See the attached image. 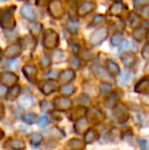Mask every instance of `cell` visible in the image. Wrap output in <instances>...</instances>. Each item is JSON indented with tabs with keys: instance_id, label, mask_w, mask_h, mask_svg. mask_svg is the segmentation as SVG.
Segmentation results:
<instances>
[{
	"instance_id": "cell-1",
	"label": "cell",
	"mask_w": 149,
	"mask_h": 150,
	"mask_svg": "<svg viewBox=\"0 0 149 150\" xmlns=\"http://www.w3.org/2000/svg\"><path fill=\"white\" fill-rule=\"evenodd\" d=\"M113 117L119 122H125L129 119V110L125 105H117L113 109Z\"/></svg>"
},
{
	"instance_id": "cell-2",
	"label": "cell",
	"mask_w": 149,
	"mask_h": 150,
	"mask_svg": "<svg viewBox=\"0 0 149 150\" xmlns=\"http://www.w3.org/2000/svg\"><path fill=\"white\" fill-rule=\"evenodd\" d=\"M54 106L57 110L66 111L73 106V102L71 99L66 98V97H56L54 99Z\"/></svg>"
},
{
	"instance_id": "cell-3",
	"label": "cell",
	"mask_w": 149,
	"mask_h": 150,
	"mask_svg": "<svg viewBox=\"0 0 149 150\" xmlns=\"http://www.w3.org/2000/svg\"><path fill=\"white\" fill-rule=\"evenodd\" d=\"M106 36H107V30L101 28V29H99V30L94 32L93 35L90 38V42H91V44H93V45H96V44L103 41L106 38Z\"/></svg>"
},
{
	"instance_id": "cell-4",
	"label": "cell",
	"mask_w": 149,
	"mask_h": 150,
	"mask_svg": "<svg viewBox=\"0 0 149 150\" xmlns=\"http://www.w3.org/2000/svg\"><path fill=\"white\" fill-rule=\"evenodd\" d=\"M74 129L78 134H82V133H84L88 129V120H86L84 117L78 119L75 122Z\"/></svg>"
},
{
	"instance_id": "cell-5",
	"label": "cell",
	"mask_w": 149,
	"mask_h": 150,
	"mask_svg": "<svg viewBox=\"0 0 149 150\" xmlns=\"http://www.w3.org/2000/svg\"><path fill=\"white\" fill-rule=\"evenodd\" d=\"M135 91L141 94H148L149 93V78H145L136 85Z\"/></svg>"
},
{
	"instance_id": "cell-6",
	"label": "cell",
	"mask_w": 149,
	"mask_h": 150,
	"mask_svg": "<svg viewBox=\"0 0 149 150\" xmlns=\"http://www.w3.org/2000/svg\"><path fill=\"white\" fill-rule=\"evenodd\" d=\"M18 104L20 106L25 107V108H29L34 104V99L31 95L29 94H24L22 96L18 97Z\"/></svg>"
},
{
	"instance_id": "cell-7",
	"label": "cell",
	"mask_w": 149,
	"mask_h": 150,
	"mask_svg": "<svg viewBox=\"0 0 149 150\" xmlns=\"http://www.w3.org/2000/svg\"><path fill=\"white\" fill-rule=\"evenodd\" d=\"M6 144L13 150H24L26 148L25 142L20 139H9V140H7Z\"/></svg>"
},
{
	"instance_id": "cell-8",
	"label": "cell",
	"mask_w": 149,
	"mask_h": 150,
	"mask_svg": "<svg viewBox=\"0 0 149 150\" xmlns=\"http://www.w3.org/2000/svg\"><path fill=\"white\" fill-rule=\"evenodd\" d=\"M74 78H75V71H72V69H66V71L60 73L58 79H59V82H61V83H68V82L72 81Z\"/></svg>"
},
{
	"instance_id": "cell-9",
	"label": "cell",
	"mask_w": 149,
	"mask_h": 150,
	"mask_svg": "<svg viewBox=\"0 0 149 150\" xmlns=\"http://www.w3.org/2000/svg\"><path fill=\"white\" fill-rule=\"evenodd\" d=\"M18 78L16 77L14 74L11 73H4L2 74L1 76V81L3 84H6V85H13L16 81H18Z\"/></svg>"
},
{
	"instance_id": "cell-10",
	"label": "cell",
	"mask_w": 149,
	"mask_h": 150,
	"mask_svg": "<svg viewBox=\"0 0 149 150\" xmlns=\"http://www.w3.org/2000/svg\"><path fill=\"white\" fill-rule=\"evenodd\" d=\"M24 74H25V76L28 78L29 81L33 82V81H35V78H36L37 69L35 67H32V65H27V67H24Z\"/></svg>"
},
{
	"instance_id": "cell-11",
	"label": "cell",
	"mask_w": 149,
	"mask_h": 150,
	"mask_svg": "<svg viewBox=\"0 0 149 150\" xmlns=\"http://www.w3.org/2000/svg\"><path fill=\"white\" fill-rule=\"evenodd\" d=\"M56 88H57V84L54 81H52V80H50V81H47L43 85V87H42V92L45 95H48V94H50V93L54 92V91L56 90Z\"/></svg>"
},
{
	"instance_id": "cell-12",
	"label": "cell",
	"mask_w": 149,
	"mask_h": 150,
	"mask_svg": "<svg viewBox=\"0 0 149 150\" xmlns=\"http://www.w3.org/2000/svg\"><path fill=\"white\" fill-rule=\"evenodd\" d=\"M68 145L72 150H82L85 147V143L81 139H71Z\"/></svg>"
},
{
	"instance_id": "cell-13",
	"label": "cell",
	"mask_w": 149,
	"mask_h": 150,
	"mask_svg": "<svg viewBox=\"0 0 149 150\" xmlns=\"http://www.w3.org/2000/svg\"><path fill=\"white\" fill-rule=\"evenodd\" d=\"M130 78H131V74L128 71H123L121 73V75L119 76V78H117V83L121 86H125L129 83Z\"/></svg>"
},
{
	"instance_id": "cell-14",
	"label": "cell",
	"mask_w": 149,
	"mask_h": 150,
	"mask_svg": "<svg viewBox=\"0 0 149 150\" xmlns=\"http://www.w3.org/2000/svg\"><path fill=\"white\" fill-rule=\"evenodd\" d=\"M98 139V133L94 129H90L85 134V141L87 143H92Z\"/></svg>"
},
{
	"instance_id": "cell-15",
	"label": "cell",
	"mask_w": 149,
	"mask_h": 150,
	"mask_svg": "<svg viewBox=\"0 0 149 150\" xmlns=\"http://www.w3.org/2000/svg\"><path fill=\"white\" fill-rule=\"evenodd\" d=\"M89 115L93 120H100L104 119V115L101 112V110L97 109L96 107H92V108L90 109Z\"/></svg>"
},
{
	"instance_id": "cell-16",
	"label": "cell",
	"mask_w": 149,
	"mask_h": 150,
	"mask_svg": "<svg viewBox=\"0 0 149 150\" xmlns=\"http://www.w3.org/2000/svg\"><path fill=\"white\" fill-rule=\"evenodd\" d=\"M22 14L28 20H34L35 18V13L33 8L30 5H25L22 8Z\"/></svg>"
},
{
	"instance_id": "cell-17",
	"label": "cell",
	"mask_w": 149,
	"mask_h": 150,
	"mask_svg": "<svg viewBox=\"0 0 149 150\" xmlns=\"http://www.w3.org/2000/svg\"><path fill=\"white\" fill-rule=\"evenodd\" d=\"M86 111L87 110H86L85 107H82V106L77 107L74 110V112H73V115H71V119H72V120H77L80 117H83L86 115Z\"/></svg>"
},
{
	"instance_id": "cell-18",
	"label": "cell",
	"mask_w": 149,
	"mask_h": 150,
	"mask_svg": "<svg viewBox=\"0 0 149 150\" xmlns=\"http://www.w3.org/2000/svg\"><path fill=\"white\" fill-rule=\"evenodd\" d=\"M20 88L18 87V86H13V87H11L8 90L7 99H9V100H14V99H16V97L20 95Z\"/></svg>"
},
{
	"instance_id": "cell-19",
	"label": "cell",
	"mask_w": 149,
	"mask_h": 150,
	"mask_svg": "<svg viewBox=\"0 0 149 150\" xmlns=\"http://www.w3.org/2000/svg\"><path fill=\"white\" fill-rule=\"evenodd\" d=\"M40 108H41V110L44 111V112H49V111L53 110L54 106L51 102H49V101L43 100L40 102Z\"/></svg>"
},
{
	"instance_id": "cell-20",
	"label": "cell",
	"mask_w": 149,
	"mask_h": 150,
	"mask_svg": "<svg viewBox=\"0 0 149 150\" xmlns=\"http://www.w3.org/2000/svg\"><path fill=\"white\" fill-rule=\"evenodd\" d=\"M94 3H91V2H85L81 5L80 7V13L81 14H86L87 12L91 11L92 9L94 8Z\"/></svg>"
},
{
	"instance_id": "cell-21",
	"label": "cell",
	"mask_w": 149,
	"mask_h": 150,
	"mask_svg": "<svg viewBox=\"0 0 149 150\" xmlns=\"http://www.w3.org/2000/svg\"><path fill=\"white\" fill-rule=\"evenodd\" d=\"M42 139H43V137H42V135L40 134V133H33L32 135H31V138H30V141H31V144L34 145V146H37V145H39L40 143H41Z\"/></svg>"
},
{
	"instance_id": "cell-22",
	"label": "cell",
	"mask_w": 149,
	"mask_h": 150,
	"mask_svg": "<svg viewBox=\"0 0 149 150\" xmlns=\"http://www.w3.org/2000/svg\"><path fill=\"white\" fill-rule=\"evenodd\" d=\"M121 61H123L124 64L127 65V67H133L134 63H135V57H134V55H132V54H126L125 56H123Z\"/></svg>"
},
{
	"instance_id": "cell-23",
	"label": "cell",
	"mask_w": 149,
	"mask_h": 150,
	"mask_svg": "<svg viewBox=\"0 0 149 150\" xmlns=\"http://www.w3.org/2000/svg\"><path fill=\"white\" fill-rule=\"evenodd\" d=\"M107 71H109L112 75H117L119 71V69L117 63H114L112 60H107Z\"/></svg>"
},
{
	"instance_id": "cell-24",
	"label": "cell",
	"mask_w": 149,
	"mask_h": 150,
	"mask_svg": "<svg viewBox=\"0 0 149 150\" xmlns=\"http://www.w3.org/2000/svg\"><path fill=\"white\" fill-rule=\"evenodd\" d=\"M74 91L75 89L72 85H64V86H61L59 89V92L61 93L62 95H66V96H68V95L73 94Z\"/></svg>"
},
{
	"instance_id": "cell-25",
	"label": "cell",
	"mask_w": 149,
	"mask_h": 150,
	"mask_svg": "<svg viewBox=\"0 0 149 150\" xmlns=\"http://www.w3.org/2000/svg\"><path fill=\"white\" fill-rule=\"evenodd\" d=\"M36 115L35 113H27L23 117V120H24L26 124H29V125H32L36 122Z\"/></svg>"
},
{
	"instance_id": "cell-26",
	"label": "cell",
	"mask_w": 149,
	"mask_h": 150,
	"mask_svg": "<svg viewBox=\"0 0 149 150\" xmlns=\"http://www.w3.org/2000/svg\"><path fill=\"white\" fill-rule=\"evenodd\" d=\"M95 75L97 76L98 78H101V79H105V78L108 77V74L106 73V71L101 67H98L95 69Z\"/></svg>"
},
{
	"instance_id": "cell-27",
	"label": "cell",
	"mask_w": 149,
	"mask_h": 150,
	"mask_svg": "<svg viewBox=\"0 0 149 150\" xmlns=\"http://www.w3.org/2000/svg\"><path fill=\"white\" fill-rule=\"evenodd\" d=\"M99 89L102 94H108L110 92V90H112V86L107 83H101L99 86Z\"/></svg>"
},
{
	"instance_id": "cell-28",
	"label": "cell",
	"mask_w": 149,
	"mask_h": 150,
	"mask_svg": "<svg viewBox=\"0 0 149 150\" xmlns=\"http://www.w3.org/2000/svg\"><path fill=\"white\" fill-rule=\"evenodd\" d=\"M117 95L112 94L107 98V100H106V104H107V106H109V107L114 106V104L117 103Z\"/></svg>"
},
{
	"instance_id": "cell-29",
	"label": "cell",
	"mask_w": 149,
	"mask_h": 150,
	"mask_svg": "<svg viewBox=\"0 0 149 150\" xmlns=\"http://www.w3.org/2000/svg\"><path fill=\"white\" fill-rule=\"evenodd\" d=\"M121 42V35L119 33H115L114 35H113L112 39V45H119V43Z\"/></svg>"
},
{
	"instance_id": "cell-30",
	"label": "cell",
	"mask_w": 149,
	"mask_h": 150,
	"mask_svg": "<svg viewBox=\"0 0 149 150\" xmlns=\"http://www.w3.org/2000/svg\"><path fill=\"white\" fill-rule=\"evenodd\" d=\"M40 63H41V65H42V67H47L48 65H49V63H50V59H49V57L48 56H46V55H44L43 57L41 58V60H40Z\"/></svg>"
},
{
	"instance_id": "cell-31",
	"label": "cell",
	"mask_w": 149,
	"mask_h": 150,
	"mask_svg": "<svg viewBox=\"0 0 149 150\" xmlns=\"http://www.w3.org/2000/svg\"><path fill=\"white\" fill-rule=\"evenodd\" d=\"M38 125H39V127H46L48 125V119L47 117H45V115H43V117H41L39 120H38Z\"/></svg>"
},
{
	"instance_id": "cell-32",
	"label": "cell",
	"mask_w": 149,
	"mask_h": 150,
	"mask_svg": "<svg viewBox=\"0 0 149 150\" xmlns=\"http://www.w3.org/2000/svg\"><path fill=\"white\" fill-rule=\"evenodd\" d=\"M139 144H140V147H141L142 149H148V143L145 139H140Z\"/></svg>"
},
{
	"instance_id": "cell-33",
	"label": "cell",
	"mask_w": 149,
	"mask_h": 150,
	"mask_svg": "<svg viewBox=\"0 0 149 150\" xmlns=\"http://www.w3.org/2000/svg\"><path fill=\"white\" fill-rule=\"evenodd\" d=\"M130 46H131L130 42L127 41V40H124V41H123V45H121V47L119 48V52H121L123 50H125V49H127V48H129Z\"/></svg>"
},
{
	"instance_id": "cell-34",
	"label": "cell",
	"mask_w": 149,
	"mask_h": 150,
	"mask_svg": "<svg viewBox=\"0 0 149 150\" xmlns=\"http://www.w3.org/2000/svg\"><path fill=\"white\" fill-rule=\"evenodd\" d=\"M79 100L81 101V102H83L84 104H88V103H89V98H88L86 95H81V96L79 97Z\"/></svg>"
},
{
	"instance_id": "cell-35",
	"label": "cell",
	"mask_w": 149,
	"mask_h": 150,
	"mask_svg": "<svg viewBox=\"0 0 149 150\" xmlns=\"http://www.w3.org/2000/svg\"><path fill=\"white\" fill-rule=\"evenodd\" d=\"M0 89H1V97H5V95H7L8 93V88L5 87L4 85H1Z\"/></svg>"
},
{
	"instance_id": "cell-36",
	"label": "cell",
	"mask_w": 149,
	"mask_h": 150,
	"mask_svg": "<svg viewBox=\"0 0 149 150\" xmlns=\"http://www.w3.org/2000/svg\"><path fill=\"white\" fill-rule=\"evenodd\" d=\"M71 64L73 67H79V59L77 57H73L72 60H71Z\"/></svg>"
},
{
	"instance_id": "cell-37",
	"label": "cell",
	"mask_w": 149,
	"mask_h": 150,
	"mask_svg": "<svg viewBox=\"0 0 149 150\" xmlns=\"http://www.w3.org/2000/svg\"><path fill=\"white\" fill-rule=\"evenodd\" d=\"M100 21H103V16H98L95 18V21H94V23H97V22H100Z\"/></svg>"
},
{
	"instance_id": "cell-38",
	"label": "cell",
	"mask_w": 149,
	"mask_h": 150,
	"mask_svg": "<svg viewBox=\"0 0 149 150\" xmlns=\"http://www.w3.org/2000/svg\"><path fill=\"white\" fill-rule=\"evenodd\" d=\"M1 1H5V0H1Z\"/></svg>"
}]
</instances>
